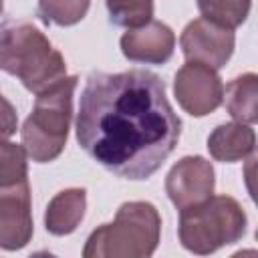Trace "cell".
<instances>
[{"label": "cell", "instance_id": "9c48e42d", "mask_svg": "<svg viewBox=\"0 0 258 258\" xmlns=\"http://www.w3.org/2000/svg\"><path fill=\"white\" fill-rule=\"evenodd\" d=\"M216 173L212 163L202 155L181 157L165 177V191L177 210L196 206L214 194Z\"/></svg>", "mask_w": 258, "mask_h": 258}, {"label": "cell", "instance_id": "5bb4252c", "mask_svg": "<svg viewBox=\"0 0 258 258\" xmlns=\"http://www.w3.org/2000/svg\"><path fill=\"white\" fill-rule=\"evenodd\" d=\"M252 0H198L202 18L224 28H238L250 14Z\"/></svg>", "mask_w": 258, "mask_h": 258}, {"label": "cell", "instance_id": "277c9868", "mask_svg": "<svg viewBox=\"0 0 258 258\" xmlns=\"http://www.w3.org/2000/svg\"><path fill=\"white\" fill-rule=\"evenodd\" d=\"M77 83V77H64L36 95L32 113L20 131L22 147L32 161L48 163L62 153L71 129Z\"/></svg>", "mask_w": 258, "mask_h": 258}, {"label": "cell", "instance_id": "4fadbf2b", "mask_svg": "<svg viewBox=\"0 0 258 258\" xmlns=\"http://www.w3.org/2000/svg\"><path fill=\"white\" fill-rule=\"evenodd\" d=\"M228 113L238 123H256L258 119V77L254 73H244L230 81L224 91Z\"/></svg>", "mask_w": 258, "mask_h": 258}, {"label": "cell", "instance_id": "8fae6325", "mask_svg": "<svg viewBox=\"0 0 258 258\" xmlns=\"http://www.w3.org/2000/svg\"><path fill=\"white\" fill-rule=\"evenodd\" d=\"M256 133L248 123H224L218 125L208 137V151L216 161L234 163L254 153Z\"/></svg>", "mask_w": 258, "mask_h": 258}, {"label": "cell", "instance_id": "7c38bea8", "mask_svg": "<svg viewBox=\"0 0 258 258\" xmlns=\"http://www.w3.org/2000/svg\"><path fill=\"white\" fill-rule=\"evenodd\" d=\"M87 210V191L83 187H69L58 191L46 206L44 228L52 236H67L77 230Z\"/></svg>", "mask_w": 258, "mask_h": 258}, {"label": "cell", "instance_id": "d6986e66", "mask_svg": "<svg viewBox=\"0 0 258 258\" xmlns=\"http://www.w3.org/2000/svg\"><path fill=\"white\" fill-rule=\"evenodd\" d=\"M2 10H4V2L0 0V14H2Z\"/></svg>", "mask_w": 258, "mask_h": 258}, {"label": "cell", "instance_id": "7a4b0ae2", "mask_svg": "<svg viewBox=\"0 0 258 258\" xmlns=\"http://www.w3.org/2000/svg\"><path fill=\"white\" fill-rule=\"evenodd\" d=\"M0 71L38 95L67 77V62L32 22L6 20L0 26Z\"/></svg>", "mask_w": 258, "mask_h": 258}, {"label": "cell", "instance_id": "ba28073f", "mask_svg": "<svg viewBox=\"0 0 258 258\" xmlns=\"http://www.w3.org/2000/svg\"><path fill=\"white\" fill-rule=\"evenodd\" d=\"M234 44H236L234 30L214 24L206 18L191 20L181 30L179 36V46L187 60L208 64L216 71L230 60L234 52Z\"/></svg>", "mask_w": 258, "mask_h": 258}, {"label": "cell", "instance_id": "6da1fadb", "mask_svg": "<svg viewBox=\"0 0 258 258\" xmlns=\"http://www.w3.org/2000/svg\"><path fill=\"white\" fill-rule=\"evenodd\" d=\"M77 141L123 179H147L173 153L181 121L151 71L91 73L79 101Z\"/></svg>", "mask_w": 258, "mask_h": 258}, {"label": "cell", "instance_id": "9a60e30c", "mask_svg": "<svg viewBox=\"0 0 258 258\" xmlns=\"http://www.w3.org/2000/svg\"><path fill=\"white\" fill-rule=\"evenodd\" d=\"M91 0H38V16L46 24L73 26L89 12Z\"/></svg>", "mask_w": 258, "mask_h": 258}, {"label": "cell", "instance_id": "52a82bcc", "mask_svg": "<svg viewBox=\"0 0 258 258\" xmlns=\"http://www.w3.org/2000/svg\"><path fill=\"white\" fill-rule=\"evenodd\" d=\"M32 200L28 179L0 183V248L20 250L32 240Z\"/></svg>", "mask_w": 258, "mask_h": 258}, {"label": "cell", "instance_id": "2e32d148", "mask_svg": "<svg viewBox=\"0 0 258 258\" xmlns=\"http://www.w3.org/2000/svg\"><path fill=\"white\" fill-rule=\"evenodd\" d=\"M109 20L117 26L139 28L153 20V0H105Z\"/></svg>", "mask_w": 258, "mask_h": 258}, {"label": "cell", "instance_id": "5b68a950", "mask_svg": "<svg viewBox=\"0 0 258 258\" xmlns=\"http://www.w3.org/2000/svg\"><path fill=\"white\" fill-rule=\"evenodd\" d=\"M246 224L248 218L238 200L212 194L208 200L179 210L177 236L185 250L206 256L242 240Z\"/></svg>", "mask_w": 258, "mask_h": 258}, {"label": "cell", "instance_id": "e0dca14e", "mask_svg": "<svg viewBox=\"0 0 258 258\" xmlns=\"http://www.w3.org/2000/svg\"><path fill=\"white\" fill-rule=\"evenodd\" d=\"M28 155L22 145L0 143V183H16L28 179Z\"/></svg>", "mask_w": 258, "mask_h": 258}, {"label": "cell", "instance_id": "3957f363", "mask_svg": "<svg viewBox=\"0 0 258 258\" xmlns=\"http://www.w3.org/2000/svg\"><path fill=\"white\" fill-rule=\"evenodd\" d=\"M161 238V216L149 202H125L111 224L91 232L85 258H149Z\"/></svg>", "mask_w": 258, "mask_h": 258}, {"label": "cell", "instance_id": "8992f818", "mask_svg": "<svg viewBox=\"0 0 258 258\" xmlns=\"http://www.w3.org/2000/svg\"><path fill=\"white\" fill-rule=\"evenodd\" d=\"M173 93L185 113L191 117H206L222 105L224 85L216 69L187 60L175 73Z\"/></svg>", "mask_w": 258, "mask_h": 258}, {"label": "cell", "instance_id": "30bf717a", "mask_svg": "<svg viewBox=\"0 0 258 258\" xmlns=\"http://www.w3.org/2000/svg\"><path fill=\"white\" fill-rule=\"evenodd\" d=\"M119 44L121 52L131 62L163 64L173 54L175 34L167 24L159 20H149L139 28H127Z\"/></svg>", "mask_w": 258, "mask_h": 258}, {"label": "cell", "instance_id": "ac0fdd59", "mask_svg": "<svg viewBox=\"0 0 258 258\" xmlns=\"http://www.w3.org/2000/svg\"><path fill=\"white\" fill-rule=\"evenodd\" d=\"M18 129V115L16 109L8 99L0 95V143H6Z\"/></svg>", "mask_w": 258, "mask_h": 258}]
</instances>
